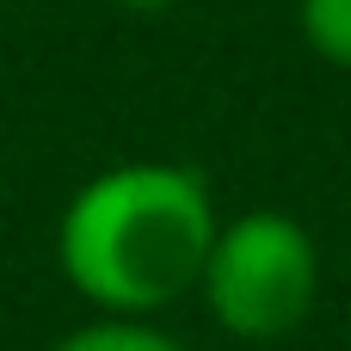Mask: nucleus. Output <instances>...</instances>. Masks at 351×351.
<instances>
[{"label":"nucleus","instance_id":"1","mask_svg":"<svg viewBox=\"0 0 351 351\" xmlns=\"http://www.w3.org/2000/svg\"><path fill=\"white\" fill-rule=\"evenodd\" d=\"M216 228L210 185L191 167L123 160L68 197L56 222V265L99 315L148 321L197 290Z\"/></svg>","mask_w":351,"mask_h":351},{"label":"nucleus","instance_id":"2","mask_svg":"<svg viewBox=\"0 0 351 351\" xmlns=\"http://www.w3.org/2000/svg\"><path fill=\"white\" fill-rule=\"evenodd\" d=\"M197 296L228 339L271 346V339L296 333L321 296L315 234L284 210H247V216L222 222L210 241Z\"/></svg>","mask_w":351,"mask_h":351},{"label":"nucleus","instance_id":"3","mask_svg":"<svg viewBox=\"0 0 351 351\" xmlns=\"http://www.w3.org/2000/svg\"><path fill=\"white\" fill-rule=\"evenodd\" d=\"M49 351H185L173 333H160L154 321H130V315H99L74 333H62Z\"/></svg>","mask_w":351,"mask_h":351},{"label":"nucleus","instance_id":"4","mask_svg":"<svg viewBox=\"0 0 351 351\" xmlns=\"http://www.w3.org/2000/svg\"><path fill=\"white\" fill-rule=\"evenodd\" d=\"M296 25L321 62L351 68V0H296Z\"/></svg>","mask_w":351,"mask_h":351},{"label":"nucleus","instance_id":"5","mask_svg":"<svg viewBox=\"0 0 351 351\" xmlns=\"http://www.w3.org/2000/svg\"><path fill=\"white\" fill-rule=\"evenodd\" d=\"M123 12H142V19H154V12H173L179 0H117Z\"/></svg>","mask_w":351,"mask_h":351}]
</instances>
